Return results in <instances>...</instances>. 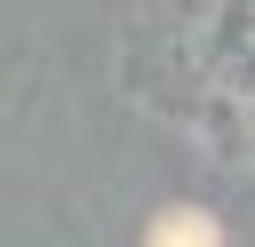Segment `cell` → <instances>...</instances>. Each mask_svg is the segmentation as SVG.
Instances as JSON below:
<instances>
[{
	"label": "cell",
	"instance_id": "obj_1",
	"mask_svg": "<svg viewBox=\"0 0 255 247\" xmlns=\"http://www.w3.org/2000/svg\"><path fill=\"white\" fill-rule=\"evenodd\" d=\"M247 24H255V8H247ZM247 56H255V32H247Z\"/></svg>",
	"mask_w": 255,
	"mask_h": 247
}]
</instances>
